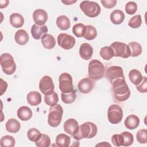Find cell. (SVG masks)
Wrapping results in <instances>:
<instances>
[{
    "instance_id": "43",
    "label": "cell",
    "mask_w": 147,
    "mask_h": 147,
    "mask_svg": "<svg viewBox=\"0 0 147 147\" xmlns=\"http://www.w3.org/2000/svg\"><path fill=\"white\" fill-rule=\"evenodd\" d=\"M137 90L141 93H146L147 91V78L144 76L140 84L136 86Z\"/></svg>"
},
{
    "instance_id": "28",
    "label": "cell",
    "mask_w": 147,
    "mask_h": 147,
    "mask_svg": "<svg viewBox=\"0 0 147 147\" xmlns=\"http://www.w3.org/2000/svg\"><path fill=\"white\" fill-rule=\"evenodd\" d=\"M71 142L70 137L65 134H58L56 138V144L60 147H67Z\"/></svg>"
},
{
    "instance_id": "45",
    "label": "cell",
    "mask_w": 147,
    "mask_h": 147,
    "mask_svg": "<svg viewBox=\"0 0 147 147\" xmlns=\"http://www.w3.org/2000/svg\"><path fill=\"white\" fill-rule=\"evenodd\" d=\"M61 2L63 3H64V4H65V5H71V4H72V3H75L76 2V1H61Z\"/></svg>"
},
{
    "instance_id": "6",
    "label": "cell",
    "mask_w": 147,
    "mask_h": 147,
    "mask_svg": "<svg viewBox=\"0 0 147 147\" xmlns=\"http://www.w3.org/2000/svg\"><path fill=\"white\" fill-rule=\"evenodd\" d=\"M80 8L87 17L94 18L100 13V7L98 3L90 1H83L80 4Z\"/></svg>"
},
{
    "instance_id": "8",
    "label": "cell",
    "mask_w": 147,
    "mask_h": 147,
    "mask_svg": "<svg viewBox=\"0 0 147 147\" xmlns=\"http://www.w3.org/2000/svg\"><path fill=\"white\" fill-rule=\"evenodd\" d=\"M110 48L113 51L114 56L121 57L125 59L130 56L129 47L125 43L116 41L111 44Z\"/></svg>"
},
{
    "instance_id": "24",
    "label": "cell",
    "mask_w": 147,
    "mask_h": 147,
    "mask_svg": "<svg viewBox=\"0 0 147 147\" xmlns=\"http://www.w3.org/2000/svg\"><path fill=\"white\" fill-rule=\"evenodd\" d=\"M10 23L14 28H21L24 24V18L20 14L14 13L10 16Z\"/></svg>"
},
{
    "instance_id": "27",
    "label": "cell",
    "mask_w": 147,
    "mask_h": 147,
    "mask_svg": "<svg viewBox=\"0 0 147 147\" xmlns=\"http://www.w3.org/2000/svg\"><path fill=\"white\" fill-rule=\"evenodd\" d=\"M129 78L130 82L133 84L137 86L141 83L142 80L143 76L141 73L138 70L136 69H133L129 72Z\"/></svg>"
},
{
    "instance_id": "34",
    "label": "cell",
    "mask_w": 147,
    "mask_h": 147,
    "mask_svg": "<svg viewBox=\"0 0 147 147\" xmlns=\"http://www.w3.org/2000/svg\"><path fill=\"white\" fill-rule=\"evenodd\" d=\"M99 54L103 59L105 60H109L114 56L113 51L110 47L109 46L102 47L100 50Z\"/></svg>"
},
{
    "instance_id": "19",
    "label": "cell",
    "mask_w": 147,
    "mask_h": 147,
    "mask_svg": "<svg viewBox=\"0 0 147 147\" xmlns=\"http://www.w3.org/2000/svg\"><path fill=\"white\" fill-rule=\"evenodd\" d=\"M125 126L130 130L136 129L140 124V118L133 114L129 115L125 120Z\"/></svg>"
},
{
    "instance_id": "23",
    "label": "cell",
    "mask_w": 147,
    "mask_h": 147,
    "mask_svg": "<svg viewBox=\"0 0 147 147\" xmlns=\"http://www.w3.org/2000/svg\"><path fill=\"white\" fill-rule=\"evenodd\" d=\"M5 127L7 131L12 133H16L20 130L21 125L17 119L14 118H10L6 123Z\"/></svg>"
},
{
    "instance_id": "17",
    "label": "cell",
    "mask_w": 147,
    "mask_h": 147,
    "mask_svg": "<svg viewBox=\"0 0 147 147\" xmlns=\"http://www.w3.org/2000/svg\"><path fill=\"white\" fill-rule=\"evenodd\" d=\"M48 30L46 25H37L35 24L32 25L30 31L32 37L36 40H39L44 34H47Z\"/></svg>"
},
{
    "instance_id": "15",
    "label": "cell",
    "mask_w": 147,
    "mask_h": 147,
    "mask_svg": "<svg viewBox=\"0 0 147 147\" xmlns=\"http://www.w3.org/2000/svg\"><path fill=\"white\" fill-rule=\"evenodd\" d=\"M79 91L83 94L89 93L94 87L93 82L90 78H85L79 81L78 84Z\"/></svg>"
},
{
    "instance_id": "9",
    "label": "cell",
    "mask_w": 147,
    "mask_h": 147,
    "mask_svg": "<svg viewBox=\"0 0 147 147\" xmlns=\"http://www.w3.org/2000/svg\"><path fill=\"white\" fill-rule=\"evenodd\" d=\"M59 88L62 92L68 93L74 91L72 78L68 73H62L59 76Z\"/></svg>"
},
{
    "instance_id": "11",
    "label": "cell",
    "mask_w": 147,
    "mask_h": 147,
    "mask_svg": "<svg viewBox=\"0 0 147 147\" xmlns=\"http://www.w3.org/2000/svg\"><path fill=\"white\" fill-rule=\"evenodd\" d=\"M39 88L45 95L52 93L54 91L55 86L52 78L47 75L44 76L40 80Z\"/></svg>"
},
{
    "instance_id": "20",
    "label": "cell",
    "mask_w": 147,
    "mask_h": 147,
    "mask_svg": "<svg viewBox=\"0 0 147 147\" xmlns=\"http://www.w3.org/2000/svg\"><path fill=\"white\" fill-rule=\"evenodd\" d=\"M17 117L22 121H28L32 117V111L27 106H22L17 110Z\"/></svg>"
},
{
    "instance_id": "36",
    "label": "cell",
    "mask_w": 147,
    "mask_h": 147,
    "mask_svg": "<svg viewBox=\"0 0 147 147\" xmlns=\"http://www.w3.org/2000/svg\"><path fill=\"white\" fill-rule=\"evenodd\" d=\"M41 134L40 131L36 128L30 129L27 133V137L28 139L32 141L36 142L41 137Z\"/></svg>"
},
{
    "instance_id": "21",
    "label": "cell",
    "mask_w": 147,
    "mask_h": 147,
    "mask_svg": "<svg viewBox=\"0 0 147 147\" xmlns=\"http://www.w3.org/2000/svg\"><path fill=\"white\" fill-rule=\"evenodd\" d=\"M43 47L48 49H52L56 45V40L54 37L50 34H44L41 39Z\"/></svg>"
},
{
    "instance_id": "39",
    "label": "cell",
    "mask_w": 147,
    "mask_h": 147,
    "mask_svg": "<svg viewBox=\"0 0 147 147\" xmlns=\"http://www.w3.org/2000/svg\"><path fill=\"white\" fill-rule=\"evenodd\" d=\"M121 134L122 136L123 140L122 146H129L133 144L134 141V138H133V136L131 133L127 132V131H124L121 133Z\"/></svg>"
},
{
    "instance_id": "14",
    "label": "cell",
    "mask_w": 147,
    "mask_h": 147,
    "mask_svg": "<svg viewBox=\"0 0 147 147\" xmlns=\"http://www.w3.org/2000/svg\"><path fill=\"white\" fill-rule=\"evenodd\" d=\"M64 130L65 133L73 136L77 133L79 129V125L77 121L74 118L67 119L63 125Z\"/></svg>"
},
{
    "instance_id": "32",
    "label": "cell",
    "mask_w": 147,
    "mask_h": 147,
    "mask_svg": "<svg viewBox=\"0 0 147 147\" xmlns=\"http://www.w3.org/2000/svg\"><path fill=\"white\" fill-rule=\"evenodd\" d=\"M58 101H59L58 95L55 91H53L51 94L46 95L44 96V102L48 106H53L56 104H57Z\"/></svg>"
},
{
    "instance_id": "10",
    "label": "cell",
    "mask_w": 147,
    "mask_h": 147,
    "mask_svg": "<svg viewBox=\"0 0 147 147\" xmlns=\"http://www.w3.org/2000/svg\"><path fill=\"white\" fill-rule=\"evenodd\" d=\"M75 38L72 36L67 33H60L57 36L58 45L66 50L72 48L75 45Z\"/></svg>"
},
{
    "instance_id": "5",
    "label": "cell",
    "mask_w": 147,
    "mask_h": 147,
    "mask_svg": "<svg viewBox=\"0 0 147 147\" xmlns=\"http://www.w3.org/2000/svg\"><path fill=\"white\" fill-rule=\"evenodd\" d=\"M0 64L2 71L8 75L13 74L16 69V64L13 56L8 53H4L1 55Z\"/></svg>"
},
{
    "instance_id": "22",
    "label": "cell",
    "mask_w": 147,
    "mask_h": 147,
    "mask_svg": "<svg viewBox=\"0 0 147 147\" xmlns=\"http://www.w3.org/2000/svg\"><path fill=\"white\" fill-rule=\"evenodd\" d=\"M28 103L32 106H37L41 102V95L37 91H31L26 96Z\"/></svg>"
},
{
    "instance_id": "1",
    "label": "cell",
    "mask_w": 147,
    "mask_h": 147,
    "mask_svg": "<svg viewBox=\"0 0 147 147\" xmlns=\"http://www.w3.org/2000/svg\"><path fill=\"white\" fill-rule=\"evenodd\" d=\"M115 99L120 102L126 100L130 95V91L126 83L125 78L115 79L111 83Z\"/></svg>"
},
{
    "instance_id": "12",
    "label": "cell",
    "mask_w": 147,
    "mask_h": 147,
    "mask_svg": "<svg viewBox=\"0 0 147 147\" xmlns=\"http://www.w3.org/2000/svg\"><path fill=\"white\" fill-rule=\"evenodd\" d=\"M106 78L111 83L114 80L121 78H125L122 67L119 66H110L106 72Z\"/></svg>"
},
{
    "instance_id": "4",
    "label": "cell",
    "mask_w": 147,
    "mask_h": 147,
    "mask_svg": "<svg viewBox=\"0 0 147 147\" xmlns=\"http://www.w3.org/2000/svg\"><path fill=\"white\" fill-rule=\"evenodd\" d=\"M63 114V109L59 104H56L49 108L48 123L51 127H57L60 123Z\"/></svg>"
},
{
    "instance_id": "18",
    "label": "cell",
    "mask_w": 147,
    "mask_h": 147,
    "mask_svg": "<svg viewBox=\"0 0 147 147\" xmlns=\"http://www.w3.org/2000/svg\"><path fill=\"white\" fill-rule=\"evenodd\" d=\"M14 38L16 42L21 45H25L29 41V35L26 30L20 29L17 30L15 34Z\"/></svg>"
},
{
    "instance_id": "3",
    "label": "cell",
    "mask_w": 147,
    "mask_h": 147,
    "mask_svg": "<svg viewBox=\"0 0 147 147\" xmlns=\"http://www.w3.org/2000/svg\"><path fill=\"white\" fill-rule=\"evenodd\" d=\"M88 76L91 79L98 80L104 76L105 68L101 61L96 59H93L88 64Z\"/></svg>"
},
{
    "instance_id": "33",
    "label": "cell",
    "mask_w": 147,
    "mask_h": 147,
    "mask_svg": "<svg viewBox=\"0 0 147 147\" xmlns=\"http://www.w3.org/2000/svg\"><path fill=\"white\" fill-rule=\"evenodd\" d=\"M61 100L63 103L65 104H71L73 103L76 98V95L75 91L74 90L72 92L68 93L61 92Z\"/></svg>"
},
{
    "instance_id": "2",
    "label": "cell",
    "mask_w": 147,
    "mask_h": 147,
    "mask_svg": "<svg viewBox=\"0 0 147 147\" xmlns=\"http://www.w3.org/2000/svg\"><path fill=\"white\" fill-rule=\"evenodd\" d=\"M97 133V126L91 122H86L79 126V129L76 133L74 134L73 137L76 140L82 138H92Z\"/></svg>"
},
{
    "instance_id": "35",
    "label": "cell",
    "mask_w": 147,
    "mask_h": 147,
    "mask_svg": "<svg viewBox=\"0 0 147 147\" xmlns=\"http://www.w3.org/2000/svg\"><path fill=\"white\" fill-rule=\"evenodd\" d=\"M38 147H48L51 145V139L49 137L45 134H41L40 138L35 142Z\"/></svg>"
},
{
    "instance_id": "44",
    "label": "cell",
    "mask_w": 147,
    "mask_h": 147,
    "mask_svg": "<svg viewBox=\"0 0 147 147\" xmlns=\"http://www.w3.org/2000/svg\"><path fill=\"white\" fill-rule=\"evenodd\" d=\"M101 3L103 7L107 9H111L115 6L117 1L116 0H102Z\"/></svg>"
},
{
    "instance_id": "31",
    "label": "cell",
    "mask_w": 147,
    "mask_h": 147,
    "mask_svg": "<svg viewBox=\"0 0 147 147\" xmlns=\"http://www.w3.org/2000/svg\"><path fill=\"white\" fill-rule=\"evenodd\" d=\"M15 139L11 136H3L0 140V145L2 147H13L15 146Z\"/></svg>"
},
{
    "instance_id": "37",
    "label": "cell",
    "mask_w": 147,
    "mask_h": 147,
    "mask_svg": "<svg viewBox=\"0 0 147 147\" xmlns=\"http://www.w3.org/2000/svg\"><path fill=\"white\" fill-rule=\"evenodd\" d=\"M85 25L82 23H78L74 25L72 28V33L77 37H83Z\"/></svg>"
},
{
    "instance_id": "38",
    "label": "cell",
    "mask_w": 147,
    "mask_h": 147,
    "mask_svg": "<svg viewBox=\"0 0 147 147\" xmlns=\"http://www.w3.org/2000/svg\"><path fill=\"white\" fill-rule=\"evenodd\" d=\"M142 24L141 17L140 14L136 15L131 17L128 22V25L133 29L139 28Z\"/></svg>"
},
{
    "instance_id": "13",
    "label": "cell",
    "mask_w": 147,
    "mask_h": 147,
    "mask_svg": "<svg viewBox=\"0 0 147 147\" xmlns=\"http://www.w3.org/2000/svg\"><path fill=\"white\" fill-rule=\"evenodd\" d=\"M33 18L37 25H44L48 20V14L43 9H38L34 11Z\"/></svg>"
},
{
    "instance_id": "16",
    "label": "cell",
    "mask_w": 147,
    "mask_h": 147,
    "mask_svg": "<svg viewBox=\"0 0 147 147\" xmlns=\"http://www.w3.org/2000/svg\"><path fill=\"white\" fill-rule=\"evenodd\" d=\"M93 48L88 43H83L79 48V55L80 57L86 60H90L93 55Z\"/></svg>"
},
{
    "instance_id": "40",
    "label": "cell",
    "mask_w": 147,
    "mask_h": 147,
    "mask_svg": "<svg viewBox=\"0 0 147 147\" xmlns=\"http://www.w3.org/2000/svg\"><path fill=\"white\" fill-rule=\"evenodd\" d=\"M136 138L137 141L140 144H146L147 142V130L141 129L137 133Z\"/></svg>"
},
{
    "instance_id": "42",
    "label": "cell",
    "mask_w": 147,
    "mask_h": 147,
    "mask_svg": "<svg viewBox=\"0 0 147 147\" xmlns=\"http://www.w3.org/2000/svg\"><path fill=\"white\" fill-rule=\"evenodd\" d=\"M111 142L115 146H122L123 140L121 134H114L111 137Z\"/></svg>"
},
{
    "instance_id": "29",
    "label": "cell",
    "mask_w": 147,
    "mask_h": 147,
    "mask_svg": "<svg viewBox=\"0 0 147 147\" xmlns=\"http://www.w3.org/2000/svg\"><path fill=\"white\" fill-rule=\"evenodd\" d=\"M97 36V32L95 28L92 25L85 26L83 37L87 40H94Z\"/></svg>"
},
{
    "instance_id": "25",
    "label": "cell",
    "mask_w": 147,
    "mask_h": 147,
    "mask_svg": "<svg viewBox=\"0 0 147 147\" xmlns=\"http://www.w3.org/2000/svg\"><path fill=\"white\" fill-rule=\"evenodd\" d=\"M125 19V14L122 10H113L110 14V20L113 24L115 25L121 24Z\"/></svg>"
},
{
    "instance_id": "7",
    "label": "cell",
    "mask_w": 147,
    "mask_h": 147,
    "mask_svg": "<svg viewBox=\"0 0 147 147\" xmlns=\"http://www.w3.org/2000/svg\"><path fill=\"white\" fill-rule=\"evenodd\" d=\"M123 111L118 105H111L107 110V118L112 124H118L122 119Z\"/></svg>"
},
{
    "instance_id": "41",
    "label": "cell",
    "mask_w": 147,
    "mask_h": 147,
    "mask_svg": "<svg viewBox=\"0 0 147 147\" xmlns=\"http://www.w3.org/2000/svg\"><path fill=\"white\" fill-rule=\"evenodd\" d=\"M137 10V5L136 2L133 1L128 2L125 5V11L129 15L135 14Z\"/></svg>"
},
{
    "instance_id": "30",
    "label": "cell",
    "mask_w": 147,
    "mask_h": 147,
    "mask_svg": "<svg viewBox=\"0 0 147 147\" xmlns=\"http://www.w3.org/2000/svg\"><path fill=\"white\" fill-rule=\"evenodd\" d=\"M130 51V56L137 57L140 55L142 53V47L141 45L137 42H131L128 45Z\"/></svg>"
},
{
    "instance_id": "26",
    "label": "cell",
    "mask_w": 147,
    "mask_h": 147,
    "mask_svg": "<svg viewBox=\"0 0 147 147\" xmlns=\"http://www.w3.org/2000/svg\"><path fill=\"white\" fill-rule=\"evenodd\" d=\"M56 25L62 30H66L70 27L71 23L69 19L65 16H59L56 19Z\"/></svg>"
}]
</instances>
